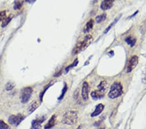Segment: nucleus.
I'll return each instance as SVG.
<instances>
[{
	"label": "nucleus",
	"instance_id": "23",
	"mask_svg": "<svg viewBox=\"0 0 146 129\" xmlns=\"http://www.w3.org/2000/svg\"><path fill=\"white\" fill-rule=\"evenodd\" d=\"M6 18V11H3L0 12V21L4 20Z\"/></svg>",
	"mask_w": 146,
	"mask_h": 129
},
{
	"label": "nucleus",
	"instance_id": "18",
	"mask_svg": "<svg viewBox=\"0 0 146 129\" xmlns=\"http://www.w3.org/2000/svg\"><path fill=\"white\" fill-rule=\"evenodd\" d=\"M12 18H13V15H10V16H8V17H7V18H6L4 20H3V23H2V26L3 27V28L5 27L6 25H7V24H8V23L11 22Z\"/></svg>",
	"mask_w": 146,
	"mask_h": 129
},
{
	"label": "nucleus",
	"instance_id": "5",
	"mask_svg": "<svg viewBox=\"0 0 146 129\" xmlns=\"http://www.w3.org/2000/svg\"><path fill=\"white\" fill-rule=\"evenodd\" d=\"M25 117L23 116V115L18 114V115H12L8 118V122L11 125H14V126H18L19 123L24 119Z\"/></svg>",
	"mask_w": 146,
	"mask_h": 129
},
{
	"label": "nucleus",
	"instance_id": "22",
	"mask_svg": "<svg viewBox=\"0 0 146 129\" xmlns=\"http://www.w3.org/2000/svg\"><path fill=\"white\" fill-rule=\"evenodd\" d=\"M67 89H68V88H67L66 84V83H64V88H63V89H62V91L61 95H60V97L58 98V99H59V100H60V99H61L62 98H63V97H64V94H65L66 92L67 91Z\"/></svg>",
	"mask_w": 146,
	"mask_h": 129
},
{
	"label": "nucleus",
	"instance_id": "20",
	"mask_svg": "<svg viewBox=\"0 0 146 129\" xmlns=\"http://www.w3.org/2000/svg\"><path fill=\"white\" fill-rule=\"evenodd\" d=\"M0 129H10V126L3 120L0 121Z\"/></svg>",
	"mask_w": 146,
	"mask_h": 129
},
{
	"label": "nucleus",
	"instance_id": "4",
	"mask_svg": "<svg viewBox=\"0 0 146 129\" xmlns=\"http://www.w3.org/2000/svg\"><path fill=\"white\" fill-rule=\"evenodd\" d=\"M33 93V89L30 87L24 88L21 92V101L22 103H27L31 98Z\"/></svg>",
	"mask_w": 146,
	"mask_h": 129
},
{
	"label": "nucleus",
	"instance_id": "6",
	"mask_svg": "<svg viewBox=\"0 0 146 129\" xmlns=\"http://www.w3.org/2000/svg\"><path fill=\"white\" fill-rule=\"evenodd\" d=\"M138 63V57L136 56H132L129 61V63L127 67V72H130L136 67Z\"/></svg>",
	"mask_w": 146,
	"mask_h": 129
},
{
	"label": "nucleus",
	"instance_id": "26",
	"mask_svg": "<svg viewBox=\"0 0 146 129\" xmlns=\"http://www.w3.org/2000/svg\"><path fill=\"white\" fill-rule=\"evenodd\" d=\"M100 129H104V128H100Z\"/></svg>",
	"mask_w": 146,
	"mask_h": 129
},
{
	"label": "nucleus",
	"instance_id": "16",
	"mask_svg": "<svg viewBox=\"0 0 146 129\" xmlns=\"http://www.w3.org/2000/svg\"><path fill=\"white\" fill-rule=\"evenodd\" d=\"M125 41L129 45H130L131 46H134L136 43V39L134 37H129L125 39Z\"/></svg>",
	"mask_w": 146,
	"mask_h": 129
},
{
	"label": "nucleus",
	"instance_id": "9",
	"mask_svg": "<svg viewBox=\"0 0 146 129\" xmlns=\"http://www.w3.org/2000/svg\"><path fill=\"white\" fill-rule=\"evenodd\" d=\"M44 120H45L44 117L39 118V119H37L34 120V121L32 122V127H31V129L40 128L41 124L44 121Z\"/></svg>",
	"mask_w": 146,
	"mask_h": 129
},
{
	"label": "nucleus",
	"instance_id": "25",
	"mask_svg": "<svg viewBox=\"0 0 146 129\" xmlns=\"http://www.w3.org/2000/svg\"><path fill=\"white\" fill-rule=\"evenodd\" d=\"M142 83H146V71L145 72V73L143 74V76L142 78Z\"/></svg>",
	"mask_w": 146,
	"mask_h": 129
},
{
	"label": "nucleus",
	"instance_id": "14",
	"mask_svg": "<svg viewBox=\"0 0 146 129\" xmlns=\"http://www.w3.org/2000/svg\"><path fill=\"white\" fill-rule=\"evenodd\" d=\"M55 121H56V116L55 115H53L50 118V119L49 120L48 123L45 125L44 128L45 129H49L53 127L55 125Z\"/></svg>",
	"mask_w": 146,
	"mask_h": 129
},
{
	"label": "nucleus",
	"instance_id": "24",
	"mask_svg": "<svg viewBox=\"0 0 146 129\" xmlns=\"http://www.w3.org/2000/svg\"><path fill=\"white\" fill-rule=\"evenodd\" d=\"M120 16H121V15H120ZM120 16H119V17H118V18H116V20H115V21H114V22H112V24H110V25H109V27H108V28H107V29H106V30H105V33H107V32H108V31H109V29H110V28H112V25H114V24H116V22H117V21H118V18H120Z\"/></svg>",
	"mask_w": 146,
	"mask_h": 129
},
{
	"label": "nucleus",
	"instance_id": "19",
	"mask_svg": "<svg viewBox=\"0 0 146 129\" xmlns=\"http://www.w3.org/2000/svg\"><path fill=\"white\" fill-rule=\"evenodd\" d=\"M22 5H23V2H21V1H16V2H14V8L16 10L19 9V8L22 7Z\"/></svg>",
	"mask_w": 146,
	"mask_h": 129
},
{
	"label": "nucleus",
	"instance_id": "7",
	"mask_svg": "<svg viewBox=\"0 0 146 129\" xmlns=\"http://www.w3.org/2000/svg\"><path fill=\"white\" fill-rule=\"evenodd\" d=\"M90 91V86L86 82H85L82 84V97L85 101L88 100V94Z\"/></svg>",
	"mask_w": 146,
	"mask_h": 129
},
{
	"label": "nucleus",
	"instance_id": "21",
	"mask_svg": "<svg viewBox=\"0 0 146 129\" xmlns=\"http://www.w3.org/2000/svg\"><path fill=\"white\" fill-rule=\"evenodd\" d=\"M14 88V83H11V82H8L7 84L5 85V89L7 91H11Z\"/></svg>",
	"mask_w": 146,
	"mask_h": 129
},
{
	"label": "nucleus",
	"instance_id": "17",
	"mask_svg": "<svg viewBox=\"0 0 146 129\" xmlns=\"http://www.w3.org/2000/svg\"><path fill=\"white\" fill-rule=\"evenodd\" d=\"M106 14H103L101 15H99V16H97V17L96 18V21L97 23H100L103 21H104L106 19Z\"/></svg>",
	"mask_w": 146,
	"mask_h": 129
},
{
	"label": "nucleus",
	"instance_id": "1",
	"mask_svg": "<svg viewBox=\"0 0 146 129\" xmlns=\"http://www.w3.org/2000/svg\"><path fill=\"white\" fill-rule=\"evenodd\" d=\"M93 40V37L92 35H88L85 37V39L82 41L78 42L75 46L72 51V55L77 54L81 52L82 50H85L88 46H90L91 43Z\"/></svg>",
	"mask_w": 146,
	"mask_h": 129
},
{
	"label": "nucleus",
	"instance_id": "3",
	"mask_svg": "<svg viewBox=\"0 0 146 129\" xmlns=\"http://www.w3.org/2000/svg\"><path fill=\"white\" fill-rule=\"evenodd\" d=\"M123 93V88L121 83H114L110 88L109 93V97L110 99H116L121 95Z\"/></svg>",
	"mask_w": 146,
	"mask_h": 129
},
{
	"label": "nucleus",
	"instance_id": "8",
	"mask_svg": "<svg viewBox=\"0 0 146 129\" xmlns=\"http://www.w3.org/2000/svg\"><path fill=\"white\" fill-rule=\"evenodd\" d=\"M113 4H114V2L112 0H105V1H103L101 2V8L103 11L108 10L112 7Z\"/></svg>",
	"mask_w": 146,
	"mask_h": 129
},
{
	"label": "nucleus",
	"instance_id": "11",
	"mask_svg": "<svg viewBox=\"0 0 146 129\" xmlns=\"http://www.w3.org/2000/svg\"><path fill=\"white\" fill-rule=\"evenodd\" d=\"M104 105L102 104H99L96 106V109L95 110L93 111V112L91 114V116L92 117H96L97 116V115H99L103 111V109H104Z\"/></svg>",
	"mask_w": 146,
	"mask_h": 129
},
{
	"label": "nucleus",
	"instance_id": "15",
	"mask_svg": "<svg viewBox=\"0 0 146 129\" xmlns=\"http://www.w3.org/2000/svg\"><path fill=\"white\" fill-rule=\"evenodd\" d=\"M93 20L91 19L89 22H88L86 23V24L85 25V28H84V32H85V33H88L91 29L93 28Z\"/></svg>",
	"mask_w": 146,
	"mask_h": 129
},
{
	"label": "nucleus",
	"instance_id": "2",
	"mask_svg": "<svg viewBox=\"0 0 146 129\" xmlns=\"http://www.w3.org/2000/svg\"><path fill=\"white\" fill-rule=\"evenodd\" d=\"M77 112L75 111H68L62 117V123L65 125H73L77 121Z\"/></svg>",
	"mask_w": 146,
	"mask_h": 129
},
{
	"label": "nucleus",
	"instance_id": "10",
	"mask_svg": "<svg viewBox=\"0 0 146 129\" xmlns=\"http://www.w3.org/2000/svg\"><path fill=\"white\" fill-rule=\"evenodd\" d=\"M103 96H104V93H101V92L99 91V90L93 91H92V93H91V97H92V99L95 100H99V99H101V98L103 97Z\"/></svg>",
	"mask_w": 146,
	"mask_h": 129
},
{
	"label": "nucleus",
	"instance_id": "12",
	"mask_svg": "<svg viewBox=\"0 0 146 129\" xmlns=\"http://www.w3.org/2000/svg\"><path fill=\"white\" fill-rule=\"evenodd\" d=\"M40 104V102L38 101V100H35V101L33 102L29 106V108H28V110H29V112L30 114L33 113V111H35L36 109H37L39 107Z\"/></svg>",
	"mask_w": 146,
	"mask_h": 129
},
{
	"label": "nucleus",
	"instance_id": "13",
	"mask_svg": "<svg viewBox=\"0 0 146 129\" xmlns=\"http://www.w3.org/2000/svg\"><path fill=\"white\" fill-rule=\"evenodd\" d=\"M97 88H98V90L99 91H101L103 93H105V92H106V91H107V88H108V84H107V82L105 80H103L98 85Z\"/></svg>",
	"mask_w": 146,
	"mask_h": 129
}]
</instances>
